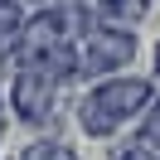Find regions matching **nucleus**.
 <instances>
[{
    "instance_id": "f257e3e1",
    "label": "nucleus",
    "mask_w": 160,
    "mask_h": 160,
    "mask_svg": "<svg viewBox=\"0 0 160 160\" xmlns=\"http://www.w3.org/2000/svg\"><path fill=\"white\" fill-rule=\"evenodd\" d=\"M155 102V78H107L82 97L78 107V126L88 131L92 141H107L117 136L121 121L141 117V112Z\"/></svg>"
},
{
    "instance_id": "f03ea898",
    "label": "nucleus",
    "mask_w": 160,
    "mask_h": 160,
    "mask_svg": "<svg viewBox=\"0 0 160 160\" xmlns=\"http://www.w3.org/2000/svg\"><path fill=\"white\" fill-rule=\"evenodd\" d=\"M78 58H82V78H121V68L136 58V34L97 24L88 39H78Z\"/></svg>"
},
{
    "instance_id": "7ed1b4c3",
    "label": "nucleus",
    "mask_w": 160,
    "mask_h": 160,
    "mask_svg": "<svg viewBox=\"0 0 160 160\" xmlns=\"http://www.w3.org/2000/svg\"><path fill=\"white\" fill-rule=\"evenodd\" d=\"M53 82L44 78V73H34V68H24L20 78H15V88H10V107L20 112L24 121H34V126H44V121L53 117Z\"/></svg>"
},
{
    "instance_id": "20e7f679",
    "label": "nucleus",
    "mask_w": 160,
    "mask_h": 160,
    "mask_svg": "<svg viewBox=\"0 0 160 160\" xmlns=\"http://www.w3.org/2000/svg\"><path fill=\"white\" fill-rule=\"evenodd\" d=\"M24 5L20 0H0V53H15L20 49V34H24Z\"/></svg>"
},
{
    "instance_id": "39448f33",
    "label": "nucleus",
    "mask_w": 160,
    "mask_h": 160,
    "mask_svg": "<svg viewBox=\"0 0 160 160\" xmlns=\"http://www.w3.org/2000/svg\"><path fill=\"white\" fill-rule=\"evenodd\" d=\"M136 146L146 155H160V97L141 112V126H136Z\"/></svg>"
},
{
    "instance_id": "423d86ee",
    "label": "nucleus",
    "mask_w": 160,
    "mask_h": 160,
    "mask_svg": "<svg viewBox=\"0 0 160 160\" xmlns=\"http://www.w3.org/2000/svg\"><path fill=\"white\" fill-rule=\"evenodd\" d=\"M15 160H78V150H73L68 141H34V146H24Z\"/></svg>"
},
{
    "instance_id": "0eeeda50",
    "label": "nucleus",
    "mask_w": 160,
    "mask_h": 160,
    "mask_svg": "<svg viewBox=\"0 0 160 160\" xmlns=\"http://www.w3.org/2000/svg\"><path fill=\"white\" fill-rule=\"evenodd\" d=\"M121 160H155V155H146V150H141V146H131V150H126V155H121Z\"/></svg>"
},
{
    "instance_id": "6e6552de",
    "label": "nucleus",
    "mask_w": 160,
    "mask_h": 160,
    "mask_svg": "<svg viewBox=\"0 0 160 160\" xmlns=\"http://www.w3.org/2000/svg\"><path fill=\"white\" fill-rule=\"evenodd\" d=\"M34 10H53V5H58V0H29Z\"/></svg>"
},
{
    "instance_id": "1a4fd4ad",
    "label": "nucleus",
    "mask_w": 160,
    "mask_h": 160,
    "mask_svg": "<svg viewBox=\"0 0 160 160\" xmlns=\"http://www.w3.org/2000/svg\"><path fill=\"white\" fill-rule=\"evenodd\" d=\"M155 78H160V44H155Z\"/></svg>"
},
{
    "instance_id": "9d476101",
    "label": "nucleus",
    "mask_w": 160,
    "mask_h": 160,
    "mask_svg": "<svg viewBox=\"0 0 160 160\" xmlns=\"http://www.w3.org/2000/svg\"><path fill=\"white\" fill-rule=\"evenodd\" d=\"M0 121H5V97H0Z\"/></svg>"
}]
</instances>
